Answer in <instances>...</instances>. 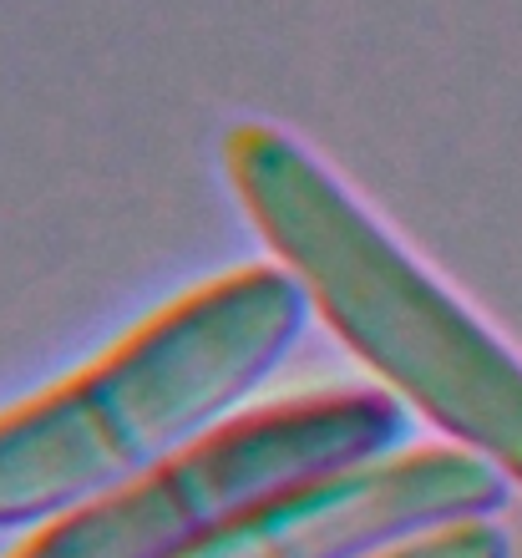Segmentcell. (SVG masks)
I'll list each match as a JSON object with an SVG mask.
<instances>
[{"instance_id": "1", "label": "cell", "mask_w": 522, "mask_h": 558, "mask_svg": "<svg viewBox=\"0 0 522 558\" xmlns=\"http://www.w3.org/2000/svg\"><path fill=\"white\" fill-rule=\"evenodd\" d=\"M233 198L319 320L457 447L522 487V355L426 275L290 133L223 137Z\"/></svg>"}, {"instance_id": "2", "label": "cell", "mask_w": 522, "mask_h": 558, "mask_svg": "<svg viewBox=\"0 0 522 558\" xmlns=\"http://www.w3.org/2000/svg\"><path fill=\"white\" fill-rule=\"evenodd\" d=\"M294 275L244 265L107 345L92 366L0 412V529L51 523L208 437L305 325Z\"/></svg>"}, {"instance_id": "3", "label": "cell", "mask_w": 522, "mask_h": 558, "mask_svg": "<svg viewBox=\"0 0 522 558\" xmlns=\"http://www.w3.org/2000/svg\"><path fill=\"white\" fill-rule=\"evenodd\" d=\"M406 437L391 391H305L244 416L72 513L51 518L11 558H189L233 513L284 487L376 462Z\"/></svg>"}, {"instance_id": "4", "label": "cell", "mask_w": 522, "mask_h": 558, "mask_svg": "<svg viewBox=\"0 0 522 558\" xmlns=\"http://www.w3.org/2000/svg\"><path fill=\"white\" fill-rule=\"evenodd\" d=\"M508 477L457 441L376 457L233 513L189 558H365L441 523L493 518Z\"/></svg>"}, {"instance_id": "5", "label": "cell", "mask_w": 522, "mask_h": 558, "mask_svg": "<svg viewBox=\"0 0 522 558\" xmlns=\"http://www.w3.org/2000/svg\"><path fill=\"white\" fill-rule=\"evenodd\" d=\"M365 558H512V544L497 529V518H466V523H441L391 548H376Z\"/></svg>"}]
</instances>
